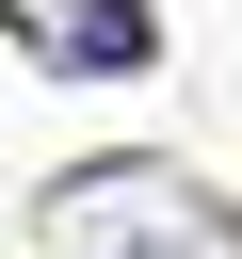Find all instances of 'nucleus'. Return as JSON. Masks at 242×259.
<instances>
[{"instance_id": "nucleus-1", "label": "nucleus", "mask_w": 242, "mask_h": 259, "mask_svg": "<svg viewBox=\"0 0 242 259\" xmlns=\"http://www.w3.org/2000/svg\"><path fill=\"white\" fill-rule=\"evenodd\" d=\"M194 243H210V194H194L177 162H145V146L65 162V178L32 194V259H194Z\"/></svg>"}, {"instance_id": "nucleus-2", "label": "nucleus", "mask_w": 242, "mask_h": 259, "mask_svg": "<svg viewBox=\"0 0 242 259\" xmlns=\"http://www.w3.org/2000/svg\"><path fill=\"white\" fill-rule=\"evenodd\" d=\"M16 16V49H48L65 81H129V65H161V16L145 0H0Z\"/></svg>"}]
</instances>
